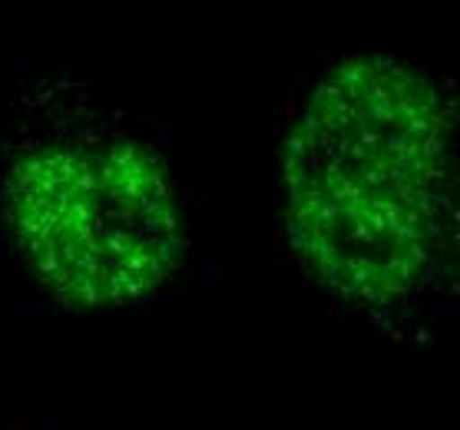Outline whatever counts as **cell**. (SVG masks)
<instances>
[{
    "instance_id": "1",
    "label": "cell",
    "mask_w": 460,
    "mask_h": 430,
    "mask_svg": "<svg viewBox=\"0 0 460 430\" xmlns=\"http://www.w3.org/2000/svg\"><path fill=\"white\" fill-rule=\"evenodd\" d=\"M298 259L361 312H404L457 239L454 103L420 66L355 57L318 80L285 143Z\"/></svg>"
},
{
    "instance_id": "2",
    "label": "cell",
    "mask_w": 460,
    "mask_h": 430,
    "mask_svg": "<svg viewBox=\"0 0 460 430\" xmlns=\"http://www.w3.org/2000/svg\"><path fill=\"white\" fill-rule=\"evenodd\" d=\"M4 219L31 275L66 308H126L182 262V212L156 149L84 133L13 159Z\"/></svg>"
}]
</instances>
